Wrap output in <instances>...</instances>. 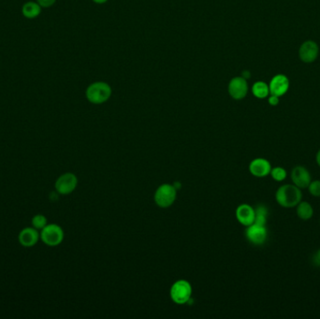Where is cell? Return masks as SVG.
<instances>
[{
    "label": "cell",
    "mask_w": 320,
    "mask_h": 319,
    "mask_svg": "<svg viewBox=\"0 0 320 319\" xmlns=\"http://www.w3.org/2000/svg\"><path fill=\"white\" fill-rule=\"evenodd\" d=\"M302 193L295 184H284L275 193V201L281 207L295 208L302 201Z\"/></svg>",
    "instance_id": "6da1fadb"
},
{
    "label": "cell",
    "mask_w": 320,
    "mask_h": 319,
    "mask_svg": "<svg viewBox=\"0 0 320 319\" xmlns=\"http://www.w3.org/2000/svg\"><path fill=\"white\" fill-rule=\"evenodd\" d=\"M85 95L87 101L92 104H103L110 100L112 95V87L105 82H95L87 87Z\"/></svg>",
    "instance_id": "7a4b0ae2"
},
{
    "label": "cell",
    "mask_w": 320,
    "mask_h": 319,
    "mask_svg": "<svg viewBox=\"0 0 320 319\" xmlns=\"http://www.w3.org/2000/svg\"><path fill=\"white\" fill-rule=\"evenodd\" d=\"M177 190L170 183H163L154 193V202L160 208H169L176 201Z\"/></svg>",
    "instance_id": "3957f363"
},
{
    "label": "cell",
    "mask_w": 320,
    "mask_h": 319,
    "mask_svg": "<svg viewBox=\"0 0 320 319\" xmlns=\"http://www.w3.org/2000/svg\"><path fill=\"white\" fill-rule=\"evenodd\" d=\"M170 295L172 302L176 304H184L189 301L192 296V285L186 280H178L172 284Z\"/></svg>",
    "instance_id": "277c9868"
},
{
    "label": "cell",
    "mask_w": 320,
    "mask_h": 319,
    "mask_svg": "<svg viewBox=\"0 0 320 319\" xmlns=\"http://www.w3.org/2000/svg\"><path fill=\"white\" fill-rule=\"evenodd\" d=\"M41 239L48 246H57L64 240V231L58 225H46L41 232Z\"/></svg>",
    "instance_id": "5b68a950"
},
{
    "label": "cell",
    "mask_w": 320,
    "mask_h": 319,
    "mask_svg": "<svg viewBox=\"0 0 320 319\" xmlns=\"http://www.w3.org/2000/svg\"><path fill=\"white\" fill-rule=\"evenodd\" d=\"M78 179L75 174L68 172L60 176L55 182V189L61 195H69L76 189Z\"/></svg>",
    "instance_id": "8992f818"
},
{
    "label": "cell",
    "mask_w": 320,
    "mask_h": 319,
    "mask_svg": "<svg viewBox=\"0 0 320 319\" xmlns=\"http://www.w3.org/2000/svg\"><path fill=\"white\" fill-rule=\"evenodd\" d=\"M228 91L233 100H243L248 93L247 81L243 77H234L231 79L228 86Z\"/></svg>",
    "instance_id": "52a82bcc"
},
{
    "label": "cell",
    "mask_w": 320,
    "mask_h": 319,
    "mask_svg": "<svg viewBox=\"0 0 320 319\" xmlns=\"http://www.w3.org/2000/svg\"><path fill=\"white\" fill-rule=\"evenodd\" d=\"M245 236L249 242L255 244V245H262L266 242L268 232L266 227L261 225L252 224L247 227L245 231Z\"/></svg>",
    "instance_id": "ba28073f"
},
{
    "label": "cell",
    "mask_w": 320,
    "mask_h": 319,
    "mask_svg": "<svg viewBox=\"0 0 320 319\" xmlns=\"http://www.w3.org/2000/svg\"><path fill=\"white\" fill-rule=\"evenodd\" d=\"M291 181L300 189L307 188L311 183V174L303 166H296L291 172Z\"/></svg>",
    "instance_id": "9c48e42d"
},
{
    "label": "cell",
    "mask_w": 320,
    "mask_h": 319,
    "mask_svg": "<svg viewBox=\"0 0 320 319\" xmlns=\"http://www.w3.org/2000/svg\"><path fill=\"white\" fill-rule=\"evenodd\" d=\"M272 171V165L269 160L265 158H255L249 164V172L257 178H264L270 175Z\"/></svg>",
    "instance_id": "30bf717a"
},
{
    "label": "cell",
    "mask_w": 320,
    "mask_h": 319,
    "mask_svg": "<svg viewBox=\"0 0 320 319\" xmlns=\"http://www.w3.org/2000/svg\"><path fill=\"white\" fill-rule=\"evenodd\" d=\"M238 222L244 227H248L255 222V209L249 204H241L238 206L235 212Z\"/></svg>",
    "instance_id": "8fae6325"
},
{
    "label": "cell",
    "mask_w": 320,
    "mask_h": 319,
    "mask_svg": "<svg viewBox=\"0 0 320 319\" xmlns=\"http://www.w3.org/2000/svg\"><path fill=\"white\" fill-rule=\"evenodd\" d=\"M269 88L271 95L282 97L290 88V81L284 75L278 74L272 79Z\"/></svg>",
    "instance_id": "7c38bea8"
},
{
    "label": "cell",
    "mask_w": 320,
    "mask_h": 319,
    "mask_svg": "<svg viewBox=\"0 0 320 319\" xmlns=\"http://www.w3.org/2000/svg\"><path fill=\"white\" fill-rule=\"evenodd\" d=\"M318 51H319L318 46L315 42L313 41H307L302 43L299 51V54H300L301 59L304 63H312L316 59L318 55Z\"/></svg>",
    "instance_id": "4fadbf2b"
},
{
    "label": "cell",
    "mask_w": 320,
    "mask_h": 319,
    "mask_svg": "<svg viewBox=\"0 0 320 319\" xmlns=\"http://www.w3.org/2000/svg\"><path fill=\"white\" fill-rule=\"evenodd\" d=\"M18 239L19 242L24 247H32L37 244L40 234L35 228H25L20 232Z\"/></svg>",
    "instance_id": "5bb4252c"
},
{
    "label": "cell",
    "mask_w": 320,
    "mask_h": 319,
    "mask_svg": "<svg viewBox=\"0 0 320 319\" xmlns=\"http://www.w3.org/2000/svg\"><path fill=\"white\" fill-rule=\"evenodd\" d=\"M42 7L34 1H28L22 7V13L26 19H35L42 13Z\"/></svg>",
    "instance_id": "9a60e30c"
},
{
    "label": "cell",
    "mask_w": 320,
    "mask_h": 319,
    "mask_svg": "<svg viewBox=\"0 0 320 319\" xmlns=\"http://www.w3.org/2000/svg\"><path fill=\"white\" fill-rule=\"evenodd\" d=\"M296 213L299 218L307 221L313 217L314 209L307 201H301L296 206Z\"/></svg>",
    "instance_id": "2e32d148"
},
{
    "label": "cell",
    "mask_w": 320,
    "mask_h": 319,
    "mask_svg": "<svg viewBox=\"0 0 320 319\" xmlns=\"http://www.w3.org/2000/svg\"><path fill=\"white\" fill-rule=\"evenodd\" d=\"M252 93L258 99H265L270 94L269 85L264 82H257L252 86Z\"/></svg>",
    "instance_id": "e0dca14e"
},
{
    "label": "cell",
    "mask_w": 320,
    "mask_h": 319,
    "mask_svg": "<svg viewBox=\"0 0 320 319\" xmlns=\"http://www.w3.org/2000/svg\"><path fill=\"white\" fill-rule=\"evenodd\" d=\"M255 224L261 226H266L267 217H268V209L264 205H259L255 209Z\"/></svg>",
    "instance_id": "ac0fdd59"
},
{
    "label": "cell",
    "mask_w": 320,
    "mask_h": 319,
    "mask_svg": "<svg viewBox=\"0 0 320 319\" xmlns=\"http://www.w3.org/2000/svg\"><path fill=\"white\" fill-rule=\"evenodd\" d=\"M270 175L272 176L274 181L283 182L287 176V172L282 167H275V168H272Z\"/></svg>",
    "instance_id": "d6986e66"
},
{
    "label": "cell",
    "mask_w": 320,
    "mask_h": 319,
    "mask_svg": "<svg viewBox=\"0 0 320 319\" xmlns=\"http://www.w3.org/2000/svg\"><path fill=\"white\" fill-rule=\"evenodd\" d=\"M32 225L36 230H42L47 225V218L42 214H37L32 218Z\"/></svg>",
    "instance_id": "ffe728a7"
},
{
    "label": "cell",
    "mask_w": 320,
    "mask_h": 319,
    "mask_svg": "<svg viewBox=\"0 0 320 319\" xmlns=\"http://www.w3.org/2000/svg\"><path fill=\"white\" fill-rule=\"evenodd\" d=\"M309 190V193L314 197L318 198L320 197V181L319 180H315V181H311V183L307 187Z\"/></svg>",
    "instance_id": "44dd1931"
},
{
    "label": "cell",
    "mask_w": 320,
    "mask_h": 319,
    "mask_svg": "<svg viewBox=\"0 0 320 319\" xmlns=\"http://www.w3.org/2000/svg\"><path fill=\"white\" fill-rule=\"evenodd\" d=\"M37 2L41 5L42 8H50V7L53 6L54 3L56 2V0H37Z\"/></svg>",
    "instance_id": "7402d4cb"
},
{
    "label": "cell",
    "mask_w": 320,
    "mask_h": 319,
    "mask_svg": "<svg viewBox=\"0 0 320 319\" xmlns=\"http://www.w3.org/2000/svg\"><path fill=\"white\" fill-rule=\"evenodd\" d=\"M269 104L272 106H277L279 104V97L271 95L269 98Z\"/></svg>",
    "instance_id": "603a6c76"
},
{
    "label": "cell",
    "mask_w": 320,
    "mask_h": 319,
    "mask_svg": "<svg viewBox=\"0 0 320 319\" xmlns=\"http://www.w3.org/2000/svg\"><path fill=\"white\" fill-rule=\"evenodd\" d=\"M313 260H314V263L316 266L320 267V249H318V250L315 252V254H314V258H313Z\"/></svg>",
    "instance_id": "cb8c5ba5"
},
{
    "label": "cell",
    "mask_w": 320,
    "mask_h": 319,
    "mask_svg": "<svg viewBox=\"0 0 320 319\" xmlns=\"http://www.w3.org/2000/svg\"><path fill=\"white\" fill-rule=\"evenodd\" d=\"M242 77L244 78V79L246 80V79H248V78L251 77V74H250V72H249V71H243V74H242Z\"/></svg>",
    "instance_id": "d4e9b609"
},
{
    "label": "cell",
    "mask_w": 320,
    "mask_h": 319,
    "mask_svg": "<svg viewBox=\"0 0 320 319\" xmlns=\"http://www.w3.org/2000/svg\"><path fill=\"white\" fill-rule=\"evenodd\" d=\"M315 161H316V164L320 167V149L315 154Z\"/></svg>",
    "instance_id": "484cf974"
},
{
    "label": "cell",
    "mask_w": 320,
    "mask_h": 319,
    "mask_svg": "<svg viewBox=\"0 0 320 319\" xmlns=\"http://www.w3.org/2000/svg\"><path fill=\"white\" fill-rule=\"evenodd\" d=\"M92 1H93L94 3H95V4H100V5H101V4H105L109 0H92Z\"/></svg>",
    "instance_id": "4316f807"
}]
</instances>
